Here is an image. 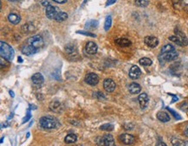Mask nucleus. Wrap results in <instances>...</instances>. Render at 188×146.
I'll return each mask as SVG.
<instances>
[{
  "label": "nucleus",
  "instance_id": "obj_3",
  "mask_svg": "<svg viewBox=\"0 0 188 146\" xmlns=\"http://www.w3.org/2000/svg\"><path fill=\"white\" fill-rule=\"evenodd\" d=\"M28 45H32L33 47L36 49H40L42 48L44 45V42H43V38L42 37V36L40 35H35L33 37H30L27 41Z\"/></svg>",
  "mask_w": 188,
  "mask_h": 146
},
{
  "label": "nucleus",
  "instance_id": "obj_31",
  "mask_svg": "<svg viewBox=\"0 0 188 146\" xmlns=\"http://www.w3.org/2000/svg\"><path fill=\"white\" fill-rule=\"evenodd\" d=\"M149 4L148 0H135V5L138 7H147Z\"/></svg>",
  "mask_w": 188,
  "mask_h": 146
},
{
  "label": "nucleus",
  "instance_id": "obj_24",
  "mask_svg": "<svg viewBox=\"0 0 188 146\" xmlns=\"http://www.w3.org/2000/svg\"><path fill=\"white\" fill-rule=\"evenodd\" d=\"M35 30H36V28H35V26L31 23L24 24L22 26V31H23V32L24 33H31L32 32H34Z\"/></svg>",
  "mask_w": 188,
  "mask_h": 146
},
{
  "label": "nucleus",
  "instance_id": "obj_33",
  "mask_svg": "<svg viewBox=\"0 0 188 146\" xmlns=\"http://www.w3.org/2000/svg\"><path fill=\"white\" fill-rule=\"evenodd\" d=\"M172 145L174 146H181L185 145V141H182L178 138H172Z\"/></svg>",
  "mask_w": 188,
  "mask_h": 146
},
{
  "label": "nucleus",
  "instance_id": "obj_30",
  "mask_svg": "<svg viewBox=\"0 0 188 146\" xmlns=\"http://www.w3.org/2000/svg\"><path fill=\"white\" fill-rule=\"evenodd\" d=\"M173 50H175V48L172 45H166L161 48L160 53H167V52L173 51Z\"/></svg>",
  "mask_w": 188,
  "mask_h": 146
},
{
  "label": "nucleus",
  "instance_id": "obj_8",
  "mask_svg": "<svg viewBox=\"0 0 188 146\" xmlns=\"http://www.w3.org/2000/svg\"><path fill=\"white\" fill-rule=\"evenodd\" d=\"M63 108L64 107H63L62 102L57 101V100H54V101L51 102V104H50L51 111H52L53 112H56V113H61L63 111Z\"/></svg>",
  "mask_w": 188,
  "mask_h": 146
},
{
  "label": "nucleus",
  "instance_id": "obj_34",
  "mask_svg": "<svg viewBox=\"0 0 188 146\" xmlns=\"http://www.w3.org/2000/svg\"><path fill=\"white\" fill-rule=\"evenodd\" d=\"M9 60H7L6 58L1 57V60H0V65H1V68H4V67H7L9 66Z\"/></svg>",
  "mask_w": 188,
  "mask_h": 146
},
{
  "label": "nucleus",
  "instance_id": "obj_4",
  "mask_svg": "<svg viewBox=\"0 0 188 146\" xmlns=\"http://www.w3.org/2000/svg\"><path fill=\"white\" fill-rule=\"evenodd\" d=\"M97 145H106V146H114L115 145V140L112 135H105L103 137H99L96 139Z\"/></svg>",
  "mask_w": 188,
  "mask_h": 146
},
{
  "label": "nucleus",
  "instance_id": "obj_37",
  "mask_svg": "<svg viewBox=\"0 0 188 146\" xmlns=\"http://www.w3.org/2000/svg\"><path fill=\"white\" fill-rule=\"evenodd\" d=\"M31 114L30 110H28V111H27V115H26V117L23 119V123H22V124H24V123H26L27 121H29V120L31 119Z\"/></svg>",
  "mask_w": 188,
  "mask_h": 146
},
{
  "label": "nucleus",
  "instance_id": "obj_19",
  "mask_svg": "<svg viewBox=\"0 0 188 146\" xmlns=\"http://www.w3.org/2000/svg\"><path fill=\"white\" fill-rule=\"evenodd\" d=\"M98 25H99V22L97 20L91 19V20H88L85 24V29L86 30H94V29H96L98 27Z\"/></svg>",
  "mask_w": 188,
  "mask_h": 146
},
{
  "label": "nucleus",
  "instance_id": "obj_36",
  "mask_svg": "<svg viewBox=\"0 0 188 146\" xmlns=\"http://www.w3.org/2000/svg\"><path fill=\"white\" fill-rule=\"evenodd\" d=\"M76 32L79 33V34H82V35L89 36V37H96V36H95V34H93V33L88 32H83V31H78V32Z\"/></svg>",
  "mask_w": 188,
  "mask_h": 146
},
{
  "label": "nucleus",
  "instance_id": "obj_10",
  "mask_svg": "<svg viewBox=\"0 0 188 146\" xmlns=\"http://www.w3.org/2000/svg\"><path fill=\"white\" fill-rule=\"evenodd\" d=\"M119 139L121 143H123L124 145H133L135 143V137L130 135V134H122L119 137Z\"/></svg>",
  "mask_w": 188,
  "mask_h": 146
},
{
  "label": "nucleus",
  "instance_id": "obj_16",
  "mask_svg": "<svg viewBox=\"0 0 188 146\" xmlns=\"http://www.w3.org/2000/svg\"><path fill=\"white\" fill-rule=\"evenodd\" d=\"M65 51H66V54L69 57H75V56H77V54H78V50H77V48L75 47V45H70V44L66 45Z\"/></svg>",
  "mask_w": 188,
  "mask_h": 146
},
{
  "label": "nucleus",
  "instance_id": "obj_11",
  "mask_svg": "<svg viewBox=\"0 0 188 146\" xmlns=\"http://www.w3.org/2000/svg\"><path fill=\"white\" fill-rule=\"evenodd\" d=\"M144 42L145 44L150 47V48H155L158 45H159V40L157 37H152V36H147L144 38Z\"/></svg>",
  "mask_w": 188,
  "mask_h": 146
},
{
  "label": "nucleus",
  "instance_id": "obj_12",
  "mask_svg": "<svg viewBox=\"0 0 188 146\" xmlns=\"http://www.w3.org/2000/svg\"><path fill=\"white\" fill-rule=\"evenodd\" d=\"M138 100H139V104H140V106L141 109H146L147 107V105L149 104V97L147 93L140 94L138 97Z\"/></svg>",
  "mask_w": 188,
  "mask_h": 146
},
{
  "label": "nucleus",
  "instance_id": "obj_43",
  "mask_svg": "<svg viewBox=\"0 0 188 146\" xmlns=\"http://www.w3.org/2000/svg\"><path fill=\"white\" fill-rule=\"evenodd\" d=\"M183 0H172V2H173V4H180L181 2H182Z\"/></svg>",
  "mask_w": 188,
  "mask_h": 146
},
{
  "label": "nucleus",
  "instance_id": "obj_45",
  "mask_svg": "<svg viewBox=\"0 0 188 146\" xmlns=\"http://www.w3.org/2000/svg\"><path fill=\"white\" fill-rule=\"evenodd\" d=\"M10 95H11V97H15V95H14V92H13L12 91H10Z\"/></svg>",
  "mask_w": 188,
  "mask_h": 146
},
{
  "label": "nucleus",
  "instance_id": "obj_20",
  "mask_svg": "<svg viewBox=\"0 0 188 146\" xmlns=\"http://www.w3.org/2000/svg\"><path fill=\"white\" fill-rule=\"evenodd\" d=\"M115 44L120 47H129L132 45L131 41L127 38H118L115 40Z\"/></svg>",
  "mask_w": 188,
  "mask_h": 146
},
{
  "label": "nucleus",
  "instance_id": "obj_6",
  "mask_svg": "<svg viewBox=\"0 0 188 146\" xmlns=\"http://www.w3.org/2000/svg\"><path fill=\"white\" fill-rule=\"evenodd\" d=\"M61 12V10L58 8V7H56V6H53L51 4L48 5L45 9V14H46V17L49 18V19H55L56 15Z\"/></svg>",
  "mask_w": 188,
  "mask_h": 146
},
{
  "label": "nucleus",
  "instance_id": "obj_41",
  "mask_svg": "<svg viewBox=\"0 0 188 146\" xmlns=\"http://www.w3.org/2000/svg\"><path fill=\"white\" fill-rule=\"evenodd\" d=\"M169 95L172 97V103H175L176 101H178V100H179V98H178V97H176L175 95H173V94H169Z\"/></svg>",
  "mask_w": 188,
  "mask_h": 146
},
{
  "label": "nucleus",
  "instance_id": "obj_1",
  "mask_svg": "<svg viewBox=\"0 0 188 146\" xmlns=\"http://www.w3.org/2000/svg\"><path fill=\"white\" fill-rule=\"evenodd\" d=\"M39 124L44 130H53L57 127L58 121L51 116H44L39 119Z\"/></svg>",
  "mask_w": 188,
  "mask_h": 146
},
{
  "label": "nucleus",
  "instance_id": "obj_14",
  "mask_svg": "<svg viewBox=\"0 0 188 146\" xmlns=\"http://www.w3.org/2000/svg\"><path fill=\"white\" fill-rule=\"evenodd\" d=\"M141 75V70L140 69L136 66V65H134L130 68L129 70V77L132 78V79H138Z\"/></svg>",
  "mask_w": 188,
  "mask_h": 146
},
{
  "label": "nucleus",
  "instance_id": "obj_2",
  "mask_svg": "<svg viewBox=\"0 0 188 146\" xmlns=\"http://www.w3.org/2000/svg\"><path fill=\"white\" fill-rule=\"evenodd\" d=\"M0 52H1V57L6 58L10 62L12 61V59L14 58V50L5 42L2 41L0 43Z\"/></svg>",
  "mask_w": 188,
  "mask_h": 146
},
{
  "label": "nucleus",
  "instance_id": "obj_38",
  "mask_svg": "<svg viewBox=\"0 0 188 146\" xmlns=\"http://www.w3.org/2000/svg\"><path fill=\"white\" fill-rule=\"evenodd\" d=\"M124 128L127 130H132V129L134 128V125H133V124H129V125H127V124H126L124 125Z\"/></svg>",
  "mask_w": 188,
  "mask_h": 146
},
{
  "label": "nucleus",
  "instance_id": "obj_35",
  "mask_svg": "<svg viewBox=\"0 0 188 146\" xmlns=\"http://www.w3.org/2000/svg\"><path fill=\"white\" fill-rule=\"evenodd\" d=\"M167 111H170V112H171V113L173 115V117H175V119H177V120H179V119H181L180 116L177 113L176 111H174L173 110H172L171 108H169V107H167Z\"/></svg>",
  "mask_w": 188,
  "mask_h": 146
},
{
  "label": "nucleus",
  "instance_id": "obj_32",
  "mask_svg": "<svg viewBox=\"0 0 188 146\" xmlns=\"http://www.w3.org/2000/svg\"><path fill=\"white\" fill-rule=\"evenodd\" d=\"M114 128H115V126L111 124H104L100 127V130H105V131H112L114 130Z\"/></svg>",
  "mask_w": 188,
  "mask_h": 146
},
{
  "label": "nucleus",
  "instance_id": "obj_23",
  "mask_svg": "<svg viewBox=\"0 0 188 146\" xmlns=\"http://www.w3.org/2000/svg\"><path fill=\"white\" fill-rule=\"evenodd\" d=\"M64 141L66 144H68V145H71V144H74L77 141V137L75 134L74 133H70V134H68L65 138H64Z\"/></svg>",
  "mask_w": 188,
  "mask_h": 146
},
{
  "label": "nucleus",
  "instance_id": "obj_21",
  "mask_svg": "<svg viewBox=\"0 0 188 146\" xmlns=\"http://www.w3.org/2000/svg\"><path fill=\"white\" fill-rule=\"evenodd\" d=\"M157 118L162 122V123H167L168 121H170V116L165 111H160L157 113Z\"/></svg>",
  "mask_w": 188,
  "mask_h": 146
},
{
  "label": "nucleus",
  "instance_id": "obj_27",
  "mask_svg": "<svg viewBox=\"0 0 188 146\" xmlns=\"http://www.w3.org/2000/svg\"><path fill=\"white\" fill-rule=\"evenodd\" d=\"M112 25V17L111 16H107L106 19H105V23H104V29L106 32H108L110 27Z\"/></svg>",
  "mask_w": 188,
  "mask_h": 146
},
{
  "label": "nucleus",
  "instance_id": "obj_39",
  "mask_svg": "<svg viewBox=\"0 0 188 146\" xmlns=\"http://www.w3.org/2000/svg\"><path fill=\"white\" fill-rule=\"evenodd\" d=\"M116 2V0H108L107 3H106V6H108V5H111L113 4H115Z\"/></svg>",
  "mask_w": 188,
  "mask_h": 146
},
{
  "label": "nucleus",
  "instance_id": "obj_42",
  "mask_svg": "<svg viewBox=\"0 0 188 146\" xmlns=\"http://www.w3.org/2000/svg\"><path fill=\"white\" fill-rule=\"evenodd\" d=\"M55 1L56 3H58V4H65L67 2V0H53Z\"/></svg>",
  "mask_w": 188,
  "mask_h": 146
},
{
  "label": "nucleus",
  "instance_id": "obj_48",
  "mask_svg": "<svg viewBox=\"0 0 188 146\" xmlns=\"http://www.w3.org/2000/svg\"><path fill=\"white\" fill-rule=\"evenodd\" d=\"M185 145H188V141H185Z\"/></svg>",
  "mask_w": 188,
  "mask_h": 146
},
{
  "label": "nucleus",
  "instance_id": "obj_28",
  "mask_svg": "<svg viewBox=\"0 0 188 146\" xmlns=\"http://www.w3.org/2000/svg\"><path fill=\"white\" fill-rule=\"evenodd\" d=\"M139 63H140V65H143V66H150L153 64V61L148 58H142L140 59Z\"/></svg>",
  "mask_w": 188,
  "mask_h": 146
},
{
  "label": "nucleus",
  "instance_id": "obj_26",
  "mask_svg": "<svg viewBox=\"0 0 188 146\" xmlns=\"http://www.w3.org/2000/svg\"><path fill=\"white\" fill-rule=\"evenodd\" d=\"M176 35L180 38V40H181L183 45H184V46H187L188 45V39L187 37H186V35L183 32H177V31H176Z\"/></svg>",
  "mask_w": 188,
  "mask_h": 146
},
{
  "label": "nucleus",
  "instance_id": "obj_50",
  "mask_svg": "<svg viewBox=\"0 0 188 146\" xmlns=\"http://www.w3.org/2000/svg\"><path fill=\"white\" fill-rule=\"evenodd\" d=\"M9 1H12V2H16V1H18V0H9Z\"/></svg>",
  "mask_w": 188,
  "mask_h": 146
},
{
  "label": "nucleus",
  "instance_id": "obj_46",
  "mask_svg": "<svg viewBox=\"0 0 188 146\" xmlns=\"http://www.w3.org/2000/svg\"><path fill=\"white\" fill-rule=\"evenodd\" d=\"M17 61H18L19 63H22V62H23V58H22L21 57H18V58H17Z\"/></svg>",
  "mask_w": 188,
  "mask_h": 146
},
{
  "label": "nucleus",
  "instance_id": "obj_40",
  "mask_svg": "<svg viewBox=\"0 0 188 146\" xmlns=\"http://www.w3.org/2000/svg\"><path fill=\"white\" fill-rule=\"evenodd\" d=\"M42 4H43V6L47 7V6H48V5H50L51 4H50V2H49L48 0H43V1H42Z\"/></svg>",
  "mask_w": 188,
  "mask_h": 146
},
{
  "label": "nucleus",
  "instance_id": "obj_22",
  "mask_svg": "<svg viewBox=\"0 0 188 146\" xmlns=\"http://www.w3.org/2000/svg\"><path fill=\"white\" fill-rule=\"evenodd\" d=\"M31 80L35 84H41L44 81L43 76L41 73H35L34 75L31 77Z\"/></svg>",
  "mask_w": 188,
  "mask_h": 146
},
{
  "label": "nucleus",
  "instance_id": "obj_18",
  "mask_svg": "<svg viewBox=\"0 0 188 146\" xmlns=\"http://www.w3.org/2000/svg\"><path fill=\"white\" fill-rule=\"evenodd\" d=\"M8 21L11 23V24H18L21 21V17L20 16H18L16 13H10L8 15Z\"/></svg>",
  "mask_w": 188,
  "mask_h": 146
},
{
  "label": "nucleus",
  "instance_id": "obj_9",
  "mask_svg": "<svg viewBox=\"0 0 188 146\" xmlns=\"http://www.w3.org/2000/svg\"><path fill=\"white\" fill-rule=\"evenodd\" d=\"M103 87H104V89H105V91L107 92L110 93V92H113L115 90L116 84H115V81L113 79L107 78V79H105L104 82H103Z\"/></svg>",
  "mask_w": 188,
  "mask_h": 146
},
{
  "label": "nucleus",
  "instance_id": "obj_13",
  "mask_svg": "<svg viewBox=\"0 0 188 146\" xmlns=\"http://www.w3.org/2000/svg\"><path fill=\"white\" fill-rule=\"evenodd\" d=\"M97 50H98V46L95 43L88 42L86 44L85 50L88 55H95L97 52Z\"/></svg>",
  "mask_w": 188,
  "mask_h": 146
},
{
  "label": "nucleus",
  "instance_id": "obj_47",
  "mask_svg": "<svg viewBox=\"0 0 188 146\" xmlns=\"http://www.w3.org/2000/svg\"><path fill=\"white\" fill-rule=\"evenodd\" d=\"M3 141H4V137H3L1 138V140H0V142H1V144L3 143Z\"/></svg>",
  "mask_w": 188,
  "mask_h": 146
},
{
  "label": "nucleus",
  "instance_id": "obj_5",
  "mask_svg": "<svg viewBox=\"0 0 188 146\" xmlns=\"http://www.w3.org/2000/svg\"><path fill=\"white\" fill-rule=\"evenodd\" d=\"M178 56H179V54L175 50L167 52V53H160V55L159 57V60L161 63H162V61H164V63L165 62H170L172 60H175L178 58Z\"/></svg>",
  "mask_w": 188,
  "mask_h": 146
},
{
  "label": "nucleus",
  "instance_id": "obj_25",
  "mask_svg": "<svg viewBox=\"0 0 188 146\" xmlns=\"http://www.w3.org/2000/svg\"><path fill=\"white\" fill-rule=\"evenodd\" d=\"M68 14H67L66 12H60L56 15L55 20H56V22H63V21H65V20L68 18Z\"/></svg>",
  "mask_w": 188,
  "mask_h": 146
},
{
  "label": "nucleus",
  "instance_id": "obj_17",
  "mask_svg": "<svg viewBox=\"0 0 188 146\" xmlns=\"http://www.w3.org/2000/svg\"><path fill=\"white\" fill-rule=\"evenodd\" d=\"M128 91L131 94H139L141 91V86L137 83H132L128 86Z\"/></svg>",
  "mask_w": 188,
  "mask_h": 146
},
{
  "label": "nucleus",
  "instance_id": "obj_44",
  "mask_svg": "<svg viewBox=\"0 0 188 146\" xmlns=\"http://www.w3.org/2000/svg\"><path fill=\"white\" fill-rule=\"evenodd\" d=\"M184 133H185V135H186V136L188 137V125L186 127V129H185V130H184Z\"/></svg>",
  "mask_w": 188,
  "mask_h": 146
},
{
  "label": "nucleus",
  "instance_id": "obj_15",
  "mask_svg": "<svg viewBox=\"0 0 188 146\" xmlns=\"http://www.w3.org/2000/svg\"><path fill=\"white\" fill-rule=\"evenodd\" d=\"M38 50V49L35 48L32 45H24L23 46L22 49H21V51L23 54L26 55V56H31V55H33L35 54L36 51Z\"/></svg>",
  "mask_w": 188,
  "mask_h": 146
},
{
  "label": "nucleus",
  "instance_id": "obj_49",
  "mask_svg": "<svg viewBox=\"0 0 188 146\" xmlns=\"http://www.w3.org/2000/svg\"><path fill=\"white\" fill-rule=\"evenodd\" d=\"M26 136H27V137H27V138H28V137H30V133H27V135H26Z\"/></svg>",
  "mask_w": 188,
  "mask_h": 146
},
{
  "label": "nucleus",
  "instance_id": "obj_7",
  "mask_svg": "<svg viewBox=\"0 0 188 146\" xmlns=\"http://www.w3.org/2000/svg\"><path fill=\"white\" fill-rule=\"evenodd\" d=\"M85 82L89 85L95 86L99 83V77L93 72L88 73L85 76Z\"/></svg>",
  "mask_w": 188,
  "mask_h": 146
},
{
  "label": "nucleus",
  "instance_id": "obj_29",
  "mask_svg": "<svg viewBox=\"0 0 188 146\" xmlns=\"http://www.w3.org/2000/svg\"><path fill=\"white\" fill-rule=\"evenodd\" d=\"M169 39L171 40L172 42H173L174 44H176V45H179V46L184 47V45H183V44H182L180 38H179L177 35H175V36H171V37H169Z\"/></svg>",
  "mask_w": 188,
  "mask_h": 146
}]
</instances>
